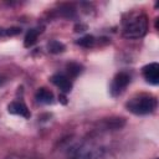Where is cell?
Segmentation results:
<instances>
[{
  "instance_id": "10",
  "label": "cell",
  "mask_w": 159,
  "mask_h": 159,
  "mask_svg": "<svg viewBox=\"0 0 159 159\" xmlns=\"http://www.w3.org/2000/svg\"><path fill=\"white\" fill-rule=\"evenodd\" d=\"M47 47H48V51L52 52V53H60V52H62V51L65 50L63 43H61L60 41H56V40L51 41V42L47 45Z\"/></svg>"
},
{
  "instance_id": "9",
  "label": "cell",
  "mask_w": 159,
  "mask_h": 159,
  "mask_svg": "<svg viewBox=\"0 0 159 159\" xmlns=\"http://www.w3.org/2000/svg\"><path fill=\"white\" fill-rule=\"evenodd\" d=\"M41 32H42V30L39 29V27L29 30L27 34H26V36H25V40H24V45H25V47H30V46H32V45L36 42V40H37V37H39V35H40Z\"/></svg>"
},
{
  "instance_id": "4",
  "label": "cell",
  "mask_w": 159,
  "mask_h": 159,
  "mask_svg": "<svg viewBox=\"0 0 159 159\" xmlns=\"http://www.w3.org/2000/svg\"><path fill=\"white\" fill-rule=\"evenodd\" d=\"M130 82V77L127 72H119L116 75V77L113 78V82H112V87H111V91H112V94L113 96H117L127 86L128 83Z\"/></svg>"
},
{
  "instance_id": "11",
  "label": "cell",
  "mask_w": 159,
  "mask_h": 159,
  "mask_svg": "<svg viewBox=\"0 0 159 159\" xmlns=\"http://www.w3.org/2000/svg\"><path fill=\"white\" fill-rule=\"evenodd\" d=\"M77 43H78L80 46H83V47H89V46H92V45L94 43V37L87 35V36L80 39V40L77 41Z\"/></svg>"
},
{
  "instance_id": "8",
  "label": "cell",
  "mask_w": 159,
  "mask_h": 159,
  "mask_svg": "<svg viewBox=\"0 0 159 159\" xmlns=\"http://www.w3.org/2000/svg\"><path fill=\"white\" fill-rule=\"evenodd\" d=\"M35 98H36V101L40 102V103L50 104V103L53 102V93H52L50 89L42 87V88H39V89H37V92H36V94H35Z\"/></svg>"
},
{
  "instance_id": "5",
  "label": "cell",
  "mask_w": 159,
  "mask_h": 159,
  "mask_svg": "<svg viewBox=\"0 0 159 159\" xmlns=\"http://www.w3.org/2000/svg\"><path fill=\"white\" fill-rule=\"evenodd\" d=\"M143 77L145 78L147 82L152 84H158L159 83V65L157 62H152L149 65H145L142 70Z\"/></svg>"
},
{
  "instance_id": "2",
  "label": "cell",
  "mask_w": 159,
  "mask_h": 159,
  "mask_svg": "<svg viewBox=\"0 0 159 159\" xmlns=\"http://www.w3.org/2000/svg\"><path fill=\"white\" fill-rule=\"evenodd\" d=\"M103 154V148L93 142H82L68 152L67 159H99Z\"/></svg>"
},
{
  "instance_id": "6",
  "label": "cell",
  "mask_w": 159,
  "mask_h": 159,
  "mask_svg": "<svg viewBox=\"0 0 159 159\" xmlns=\"http://www.w3.org/2000/svg\"><path fill=\"white\" fill-rule=\"evenodd\" d=\"M51 82L56 87H58L63 93H68L71 91V88H72V83H71L70 78L66 75H63V73H56V75H53L51 77Z\"/></svg>"
},
{
  "instance_id": "13",
  "label": "cell",
  "mask_w": 159,
  "mask_h": 159,
  "mask_svg": "<svg viewBox=\"0 0 159 159\" xmlns=\"http://www.w3.org/2000/svg\"><path fill=\"white\" fill-rule=\"evenodd\" d=\"M67 68H68L70 75H72V76H77V75L81 72V66L77 65V63H70V65L67 66Z\"/></svg>"
},
{
  "instance_id": "3",
  "label": "cell",
  "mask_w": 159,
  "mask_h": 159,
  "mask_svg": "<svg viewBox=\"0 0 159 159\" xmlns=\"http://www.w3.org/2000/svg\"><path fill=\"white\" fill-rule=\"evenodd\" d=\"M127 108L129 112L137 116L149 114L157 108V99L155 97L149 94H139L127 103Z\"/></svg>"
},
{
  "instance_id": "12",
  "label": "cell",
  "mask_w": 159,
  "mask_h": 159,
  "mask_svg": "<svg viewBox=\"0 0 159 159\" xmlns=\"http://www.w3.org/2000/svg\"><path fill=\"white\" fill-rule=\"evenodd\" d=\"M21 30L19 27H11V29H0V36H14L17 35Z\"/></svg>"
},
{
  "instance_id": "7",
  "label": "cell",
  "mask_w": 159,
  "mask_h": 159,
  "mask_svg": "<svg viewBox=\"0 0 159 159\" xmlns=\"http://www.w3.org/2000/svg\"><path fill=\"white\" fill-rule=\"evenodd\" d=\"M7 109H9L10 113L16 114V116H20V117H24V118H30V116H31L30 109L21 101H14V102H11L9 104V107H7Z\"/></svg>"
},
{
  "instance_id": "1",
  "label": "cell",
  "mask_w": 159,
  "mask_h": 159,
  "mask_svg": "<svg viewBox=\"0 0 159 159\" xmlns=\"http://www.w3.org/2000/svg\"><path fill=\"white\" fill-rule=\"evenodd\" d=\"M148 20L145 14L134 11L128 14V17L123 20L122 34L125 39H140L147 34Z\"/></svg>"
}]
</instances>
